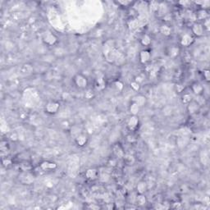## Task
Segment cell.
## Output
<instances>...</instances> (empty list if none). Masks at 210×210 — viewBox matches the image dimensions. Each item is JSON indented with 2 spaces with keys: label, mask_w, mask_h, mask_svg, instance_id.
Here are the masks:
<instances>
[{
  "label": "cell",
  "mask_w": 210,
  "mask_h": 210,
  "mask_svg": "<svg viewBox=\"0 0 210 210\" xmlns=\"http://www.w3.org/2000/svg\"><path fill=\"white\" fill-rule=\"evenodd\" d=\"M74 83L77 85V88L79 89H85L88 85V80L86 77L81 75V74H77L74 77Z\"/></svg>",
  "instance_id": "cell-1"
},
{
  "label": "cell",
  "mask_w": 210,
  "mask_h": 210,
  "mask_svg": "<svg viewBox=\"0 0 210 210\" xmlns=\"http://www.w3.org/2000/svg\"><path fill=\"white\" fill-rule=\"evenodd\" d=\"M59 108H60V103H58V102H56V101H50L49 103H47L44 109L46 111L47 113L55 114L57 113Z\"/></svg>",
  "instance_id": "cell-2"
},
{
  "label": "cell",
  "mask_w": 210,
  "mask_h": 210,
  "mask_svg": "<svg viewBox=\"0 0 210 210\" xmlns=\"http://www.w3.org/2000/svg\"><path fill=\"white\" fill-rule=\"evenodd\" d=\"M191 30L193 34L197 37L202 36L204 33V27H203V24L199 23V22H195L193 24Z\"/></svg>",
  "instance_id": "cell-3"
},
{
  "label": "cell",
  "mask_w": 210,
  "mask_h": 210,
  "mask_svg": "<svg viewBox=\"0 0 210 210\" xmlns=\"http://www.w3.org/2000/svg\"><path fill=\"white\" fill-rule=\"evenodd\" d=\"M43 40L44 43L48 44V45H54L55 43H57V38L56 37L55 35H54L53 33H50V32H48L46 33L43 37Z\"/></svg>",
  "instance_id": "cell-4"
},
{
  "label": "cell",
  "mask_w": 210,
  "mask_h": 210,
  "mask_svg": "<svg viewBox=\"0 0 210 210\" xmlns=\"http://www.w3.org/2000/svg\"><path fill=\"white\" fill-rule=\"evenodd\" d=\"M150 58H151V54H150V52L149 50L144 49L142 51H140V62L141 63H147L148 62H150Z\"/></svg>",
  "instance_id": "cell-5"
},
{
  "label": "cell",
  "mask_w": 210,
  "mask_h": 210,
  "mask_svg": "<svg viewBox=\"0 0 210 210\" xmlns=\"http://www.w3.org/2000/svg\"><path fill=\"white\" fill-rule=\"evenodd\" d=\"M139 125V119L136 116H131L127 122V127L130 130H135Z\"/></svg>",
  "instance_id": "cell-6"
},
{
  "label": "cell",
  "mask_w": 210,
  "mask_h": 210,
  "mask_svg": "<svg viewBox=\"0 0 210 210\" xmlns=\"http://www.w3.org/2000/svg\"><path fill=\"white\" fill-rule=\"evenodd\" d=\"M40 168L43 171L54 170V169L57 168V164L54 163V162L44 161V162H42L40 164Z\"/></svg>",
  "instance_id": "cell-7"
},
{
  "label": "cell",
  "mask_w": 210,
  "mask_h": 210,
  "mask_svg": "<svg viewBox=\"0 0 210 210\" xmlns=\"http://www.w3.org/2000/svg\"><path fill=\"white\" fill-rule=\"evenodd\" d=\"M132 102L136 103L137 105L140 108H142L146 104L147 99L146 98H145V96H144L142 94H139V95H136V96L134 97L133 99H132Z\"/></svg>",
  "instance_id": "cell-8"
},
{
  "label": "cell",
  "mask_w": 210,
  "mask_h": 210,
  "mask_svg": "<svg viewBox=\"0 0 210 210\" xmlns=\"http://www.w3.org/2000/svg\"><path fill=\"white\" fill-rule=\"evenodd\" d=\"M194 39L189 34H185L181 39V44L184 47L190 46L191 43H193Z\"/></svg>",
  "instance_id": "cell-9"
},
{
  "label": "cell",
  "mask_w": 210,
  "mask_h": 210,
  "mask_svg": "<svg viewBox=\"0 0 210 210\" xmlns=\"http://www.w3.org/2000/svg\"><path fill=\"white\" fill-rule=\"evenodd\" d=\"M85 177H86L88 180H95L97 177H98V171L95 168H89L85 172Z\"/></svg>",
  "instance_id": "cell-10"
},
{
  "label": "cell",
  "mask_w": 210,
  "mask_h": 210,
  "mask_svg": "<svg viewBox=\"0 0 210 210\" xmlns=\"http://www.w3.org/2000/svg\"><path fill=\"white\" fill-rule=\"evenodd\" d=\"M188 112L190 114L196 113L198 111L200 110V105L195 101H191L190 103H188Z\"/></svg>",
  "instance_id": "cell-11"
},
{
  "label": "cell",
  "mask_w": 210,
  "mask_h": 210,
  "mask_svg": "<svg viewBox=\"0 0 210 210\" xmlns=\"http://www.w3.org/2000/svg\"><path fill=\"white\" fill-rule=\"evenodd\" d=\"M88 141V138L85 135H80L76 138V143L78 146L83 147L87 144Z\"/></svg>",
  "instance_id": "cell-12"
},
{
  "label": "cell",
  "mask_w": 210,
  "mask_h": 210,
  "mask_svg": "<svg viewBox=\"0 0 210 210\" xmlns=\"http://www.w3.org/2000/svg\"><path fill=\"white\" fill-rule=\"evenodd\" d=\"M148 190V186L145 181H141L136 186V191L138 194H144Z\"/></svg>",
  "instance_id": "cell-13"
},
{
  "label": "cell",
  "mask_w": 210,
  "mask_h": 210,
  "mask_svg": "<svg viewBox=\"0 0 210 210\" xmlns=\"http://www.w3.org/2000/svg\"><path fill=\"white\" fill-rule=\"evenodd\" d=\"M105 88V80L102 78H98L94 82V89L97 91H101Z\"/></svg>",
  "instance_id": "cell-14"
},
{
  "label": "cell",
  "mask_w": 210,
  "mask_h": 210,
  "mask_svg": "<svg viewBox=\"0 0 210 210\" xmlns=\"http://www.w3.org/2000/svg\"><path fill=\"white\" fill-rule=\"evenodd\" d=\"M191 89H192V91H193L194 93L195 94H197V95H200V94L203 92V85H200V83H197V82H195V83H194L193 85H192Z\"/></svg>",
  "instance_id": "cell-15"
},
{
  "label": "cell",
  "mask_w": 210,
  "mask_h": 210,
  "mask_svg": "<svg viewBox=\"0 0 210 210\" xmlns=\"http://www.w3.org/2000/svg\"><path fill=\"white\" fill-rule=\"evenodd\" d=\"M196 17L199 20H206L209 17V14L208 12L206 11V9H203V8H200L198 10L196 13Z\"/></svg>",
  "instance_id": "cell-16"
},
{
  "label": "cell",
  "mask_w": 210,
  "mask_h": 210,
  "mask_svg": "<svg viewBox=\"0 0 210 210\" xmlns=\"http://www.w3.org/2000/svg\"><path fill=\"white\" fill-rule=\"evenodd\" d=\"M113 153L115 154V156L117 157V158H123L124 157V152H123V150L122 149V147L120 146V145H118V144H116V145H114L113 146Z\"/></svg>",
  "instance_id": "cell-17"
},
{
  "label": "cell",
  "mask_w": 210,
  "mask_h": 210,
  "mask_svg": "<svg viewBox=\"0 0 210 210\" xmlns=\"http://www.w3.org/2000/svg\"><path fill=\"white\" fill-rule=\"evenodd\" d=\"M140 109V108L137 105L136 103L131 102L130 107H129V111H130V114H131L132 116H136L137 114L139 113Z\"/></svg>",
  "instance_id": "cell-18"
},
{
  "label": "cell",
  "mask_w": 210,
  "mask_h": 210,
  "mask_svg": "<svg viewBox=\"0 0 210 210\" xmlns=\"http://www.w3.org/2000/svg\"><path fill=\"white\" fill-rule=\"evenodd\" d=\"M147 199L144 196V194H138L136 197V203L140 206H144V204H146Z\"/></svg>",
  "instance_id": "cell-19"
},
{
  "label": "cell",
  "mask_w": 210,
  "mask_h": 210,
  "mask_svg": "<svg viewBox=\"0 0 210 210\" xmlns=\"http://www.w3.org/2000/svg\"><path fill=\"white\" fill-rule=\"evenodd\" d=\"M160 32L164 36H169L172 33V28L167 25H163L160 27Z\"/></svg>",
  "instance_id": "cell-20"
},
{
  "label": "cell",
  "mask_w": 210,
  "mask_h": 210,
  "mask_svg": "<svg viewBox=\"0 0 210 210\" xmlns=\"http://www.w3.org/2000/svg\"><path fill=\"white\" fill-rule=\"evenodd\" d=\"M151 41H152L151 37L149 35H147V34L144 35L143 36L141 37V39H140V43L144 46H149L150 43H151Z\"/></svg>",
  "instance_id": "cell-21"
},
{
  "label": "cell",
  "mask_w": 210,
  "mask_h": 210,
  "mask_svg": "<svg viewBox=\"0 0 210 210\" xmlns=\"http://www.w3.org/2000/svg\"><path fill=\"white\" fill-rule=\"evenodd\" d=\"M124 161H125V163L127 164H128V165H132V164L135 163V158H134L133 156H131V155H124Z\"/></svg>",
  "instance_id": "cell-22"
},
{
  "label": "cell",
  "mask_w": 210,
  "mask_h": 210,
  "mask_svg": "<svg viewBox=\"0 0 210 210\" xmlns=\"http://www.w3.org/2000/svg\"><path fill=\"white\" fill-rule=\"evenodd\" d=\"M191 101H192V97H191V95L189 94H185L183 96H182V102H183V103H185V104H188V103H190Z\"/></svg>",
  "instance_id": "cell-23"
},
{
  "label": "cell",
  "mask_w": 210,
  "mask_h": 210,
  "mask_svg": "<svg viewBox=\"0 0 210 210\" xmlns=\"http://www.w3.org/2000/svg\"><path fill=\"white\" fill-rule=\"evenodd\" d=\"M169 53H170L171 57H176L179 54V49L177 47H172Z\"/></svg>",
  "instance_id": "cell-24"
},
{
  "label": "cell",
  "mask_w": 210,
  "mask_h": 210,
  "mask_svg": "<svg viewBox=\"0 0 210 210\" xmlns=\"http://www.w3.org/2000/svg\"><path fill=\"white\" fill-rule=\"evenodd\" d=\"M130 87L131 89L135 91H138L140 89V84H139L138 82H136V80H133L132 82H130Z\"/></svg>",
  "instance_id": "cell-25"
},
{
  "label": "cell",
  "mask_w": 210,
  "mask_h": 210,
  "mask_svg": "<svg viewBox=\"0 0 210 210\" xmlns=\"http://www.w3.org/2000/svg\"><path fill=\"white\" fill-rule=\"evenodd\" d=\"M150 10L153 11V12H156L158 10V7H159V4L157 2H151L150 3Z\"/></svg>",
  "instance_id": "cell-26"
},
{
  "label": "cell",
  "mask_w": 210,
  "mask_h": 210,
  "mask_svg": "<svg viewBox=\"0 0 210 210\" xmlns=\"http://www.w3.org/2000/svg\"><path fill=\"white\" fill-rule=\"evenodd\" d=\"M12 160L11 159H9V158H4V159H3V161H2V164H3V165H4V167H8V166H10L11 164H12Z\"/></svg>",
  "instance_id": "cell-27"
},
{
  "label": "cell",
  "mask_w": 210,
  "mask_h": 210,
  "mask_svg": "<svg viewBox=\"0 0 210 210\" xmlns=\"http://www.w3.org/2000/svg\"><path fill=\"white\" fill-rule=\"evenodd\" d=\"M24 68H26L25 70V73H30L32 71V67L30 65H28V64H26L23 66Z\"/></svg>",
  "instance_id": "cell-28"
},
{
  "label": "cell",
  "mask_w": 210,
  "mask_h": 210,
  "mask_svg": "<svg viewBox=\"0 0 210 210\" xmlns=\"http://www.w3.org/2000/svg\"><path fill=\"white\" fill-rule=\"evenodd\" d=\"M144 77H142V75H138V76L136 77V79H135V80H136V82H138L139 84L142 83L144 81Z\"/></svg>",
  "instance_id": "cell-29"
},
{
  "label": "cell",
  "mask_w": 210,
  "mask_h": 210,
  "mask_svg": "<svg viewBox=\"0 0 210 210\" xmlns=\"http://www.w3.org/2000/svg\"><path fill=\"white\" fill-rule=\"evenodd\" d=\"M127 140L129 143H133V142H135L136 140V139L135 138L133 135H129V136H127Z\"/></svg>",
  "instance_id": "cell-30"
},
{
  "label": "cell",
  "mask_w": 210,
  "mask_h": 210,
  "mask_svg": "<svg viewBox=\"0 0 210 210\" xmlns=\"http://www.w3.org/2000/svg\"><path fill=\"white\" fill-rule=\"evenodd\" d=\"M115 86L117 87V89H118V90H122L123 89V84L118 80V81H116V82H115Z\"/></svg>",
  "instance_id": "cell-31"
},
{
  "label": "cell",
  "mask_w": 210,
  "mask_h": 210,
  "mask_svg": "<svg viewBox=\"0 0 210 210\" xmlns=\"http://www.w3.org/2000/svg\"><path fill=\"white\" fill-rule=\"evenodd\" d=\"M203 77L204 79L209 81V70H204L203 71Z\"/></svg>",
  "instance_id": "cell-32"
},
{
  "label": "cell",
  "mask_w": 210,
  "mask_h": 210,
  "mask_svg": "<svg viewBox=\"0 0 210 210\" xmlns=\"http://www.w3.org/2000/svg\"><path fill=\"white\" fill-rule=\"evenodd\" d=\"M119 4H122V5H123V6H127V5H129V4H131V2H130V1H118L117 2Z\"/></svg>",
  "instance_id": "cell-33"
},
{
  "label": "cell",
  "mask_w": 210,
  "mask_h": 210,
  "mask_svg": "<svg viewBox=\"0 0 210 210\" xmlns=\"http://www.w3.org/2000/svg\"><path fill=\"white\" fill-rule=\"evenodd\" d=\"M10 138H11V140H14V141H15V140H17V138H18V136H17V133H14V134H12V135H11Z\"/></svg>",
  "instance_id": "cell-34"
}]
</instances>
